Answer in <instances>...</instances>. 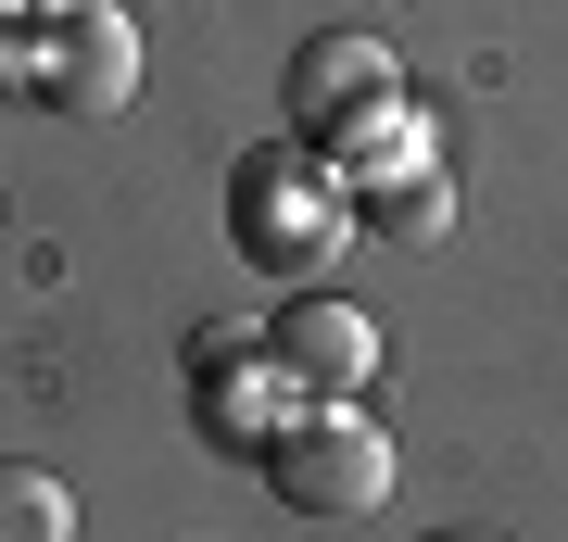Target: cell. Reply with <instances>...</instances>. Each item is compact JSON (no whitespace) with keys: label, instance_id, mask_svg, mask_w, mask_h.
Wrapping results in <instances>:
<instances>
[{"label":"cell","instance_id":"1","mask_svg":"<svg viewBox=\"0 0 568 542\" xmlns=\"http://www.w3.org/2000/svg\"><path fill=\"white\" fill-rule=\"evenodd\" d=\"M366 227V202L342 190V164H328L316 140H253L241 164H227V241H241L253 278H278V290H304L342 265V241Z\"/></svg>","mask_w":568,"mask_h":542},{"label":"cell","instance_id":"2","mask_svg":"<svg viewBox=\"0 0 568 542\" xmlns=\"http://www.w3.org/2000/svg\"><path fill=\"white\" fill-rule=\"evenodd\" d=\"M0 89L51 101V114H126V101H140V25H126L114 0H39V13H13Z\"/></svg>","mask_w":568,"mask_h":542},{"label":"cell","instance_id":"3","mask_svg":"<svg viewBox=\"0 0 568 542\" xmlns=\"http://www.w3.org/2000/svg\"><path fill=\"white\" fill-rule=\"evenodd\" d=\"M392 429L366 417V403H304L291 417V442L265 454V492L291 504V518H366V504H392Z\"/></svg>","mask_w":568,"mask_h":542},{"label":"cell","instance_id":"4","mask_svg":"<svg viewBox=\"0 0 568 542\" xmlns=\"http://www.w3.org/2000/svg\"><path fill=\"white\" fill-rule=\"evenodd\" d=\"M379 101H405V63H392V39L379 25H316V39H291V63H278V114H291V140H342V126H366Z\"/></svg>","mask_w":568,"mask_h":542},{"label":"cell","instance_id":"5","mask_svg":"<svg viewBox=\"0 0 568 542\" xmlns=\"http://www.w3.org/2000/svg\"><path fill=\"white\" fill-rule=\"evenodd\" d=\"M304 403H316V391L291 379L278 354H265V328H253L241 354H203V366H190V429H203L215 454H241V467H265V454H278Z\"/></svg>","mask_w":568,"mask_h":542},{"label":"cell","instance_id":"6","mask_svg":"<svg viewBox=\"0 0 568 542\" xmlns=\"http://www.w3.org/2000/svg\"><path fill=\"white\" fill-rule=\"evenodd\" d=\"M265 354H278L316 403H366V379H379V316L304 278L291 303H265Z\"/></svg>","mask_w":568,"mask_h":542},{"label":"cell","instance_id":"7","mask_svg":"<svg viewBox=\"0 0 568 542\" xmlns=\"http://www.w3.org/2000/svg\"><path fill=\"white\" fill-rule=\"evenodd\" d=\"M328 164H342V190L366 202V190L417 177V164H443V126H429V114H417V89H405V101H379L366 126H342V140H328Z\"/></svg>","mask_w":568,"mask_h":542},{"label":"cell","instance_id":"8","mask_svg":"<svg viewBox=\"0 0 568 542\" xmlns=\"http://www.w3.org/2000/svg\"><path fill=\"white\" fill-rule=\"evenodd\" d=\"M443 227H455V177H443V164H417V177L366 190V241H405V253H429Z\"/></svg>","mask_w":568,"mask_h":542},{"label":"cell","instance_id":"9","mask_svg":"<svg viewBox=\"0 0 568 542\" xmlns=\"http://www.w3.org/2000/svg\"><path fill=\"white\" fill-rule=\"evenodd\" d=\"M0 542H77V492L51 467H0Z\"/></svg>","mask_w":568,"mask_h":542},{"label":"cell","instance_id":"10","mask_svg":"<svg viewBox=\"0 0 568 542\" xmlns=\"http://www.w3.org/2000/svg\"><path fill=\"white\" fill-rule=\"evenodd\" d=\"M13 13H26V0H0V63H13Z\"/></svg>","mask_w":568,"mask_h":542},{"label":"cell","instance_id":"11","mask_svg":"<svg viewBox=\"0 0 568 542\" xmlns=\"http://www.w3.org/2000/svg\"><path fill=\"white\" fill-rule=\"evenodd\" d=\"M429 542H493V530H429Z\"/></svg>","mask_w":568,"mask_h":542},{"label":"cell","instance_id":"12","mask_svg":"<svg viewBox=\"0 0 568 542\" xmlns=\"http://www.w3.org/2000/svg\"><path fill=\"white\" fill-rule=\"evenodd\" d=\"M366 13H405V0H366Z\"/></svg>","mask_w":568,"mask_h":542},{"label":"cell","instance_id":"13","mask_svg":"<svg viewBox=\"0 0 568 542\" xmlns=\"http://www.w3.org/2000/svg\"><path fill=\"white\" fill-rule=\"evenodd\" d=\"M26 13H39V0H26Z\"/></svg>","mask_w":568,"mask_h":542}]
</instances>
